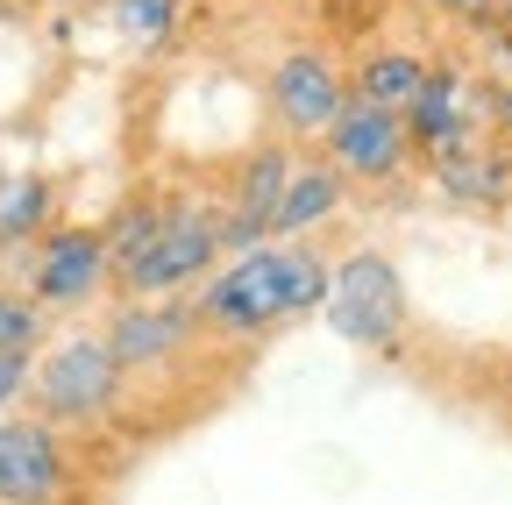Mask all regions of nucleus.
I'll return each instance as SVG.
<instances>
[{
	"label": "nucleus",
	"instance_id": "f257e3e1",
	"mask_svg": "<svg viewBox=\"0 0 512 505\" xmlns=\"http://www.w3.org/2000/svg\"><path fill=\"white\" fill-rule=\"evenodd\" d=\"M328 264L313 242H256V249H235V257H221L207 278H200V299H192V313H200V335L214 342H264L292 321H306V313H320V299H328Z\"/></svg>",
	"mask_w": 512,
	"mask_h": 505
},
{
	"label": "nucleus",
	"instance_id": "f03ea898",
	"mask_svg": "<svg viewBox=\"0 0 512 505\" xmlns=\"http://www.w3.org/2000/svg\"><path fill=\"white\" fill-rule=\"evenodd\" d=\"M320 321H328L335 342L349 349H399L406 342V321H413V299H406V278L384 249H349V257L328 264V299H320Z\"/></svg>",
	"mask_w": 512,
	"mask_h": 505
},
{
	"label": "nucleus",
	"instance_id": "7ed1b4c3",
	"mask_svg": "<svg viewBox=\"0 0 512 505\" xmlns=\"http://www.w3.org/2000/svg\"><path fill=\"white\" fill-rule=\"evenodd\" d=\"M221 264V200H171L157 235L114 271L121 299H178L200 292V278Z\"/></svg>",
	"mask_w": 512,
	"mask_h": 505
},
{
	"label": "nucleus",
	"instance_id": "20e7f679",
	"mask_svg": "<svg viewBox=\"0 0 512 505\" xmlns=\"http://www.w3.org/2000/svg\"><path fill=\"white\" fill-rule=\"evenodd\" d=\"M121 392H128V370L100 335H57L36 349L29 413H43L50 427H100L121 406Z\"/></svg>",
	"mask_w": 512,
	"mask_h": 505
},
{
	"label": "nucleus",
	"instance_id": "39448f33",
	"mask_svg": "<svg viewBox=\"0 0 512 505\" xmlns=\"http://www.w3.org/2000/svg\"><path fill=\"white\" fill-rule=\"evenodd\" d=\"M15 278L43 313H86L114 285L107 235L93 221H50L29 249H15Z\"/></svg>",
	"mask_w": 512,
	"mask_h": 505
},
{
	"label": "nucleus",
	"instance_id": "423d86ee",
	"mask_svg": "<svg viewBox=\"0 0 512 505\" xmlns=\"http://www.w3.org/2000/svg\"><path fill=\"white\" fill-rule=\"evenodd\" d=\"M342 100H349L342 65L328 50H313V43L285 50L278 65L264 72V107L278 121V136H292V143H320V136H328V121L342 114Z\"/></svg>",
	"mask_w": 512,
	"mask_h": 505
},
{
	"label": "nucleus",
	"instance_id": "0eeeda50",
	"mask_svg": "<svg viewBox=\"0 0 512 505\" xmlns=\"http://www.w3.org/2000/svg\"><path fill=\"white\" fill-rule=\"evenodd\" d=\"M320 157H328L349 185H392L420 150L406 136V114L392 107H370V100H342V114L328 121V136H320Z\"/></svg>",
	"mask_w": 512,
	"mask_h": 505
},
{
	"label": "nucleus",
	"instance_id": "6e6552de",
	"mask_svg": "<svg viewBox=\"0 0 512 505\" xmlns=\"http://www.w3.org/2000/svg\"><path fill=\"white\" fill-rule=\"evenodd\" d=\"M72 491V449L64 427L43 413H0V505H64Z\"/></svg>",
	"mask_w": 512,
	"mask_h": 505
},
{
	"label": "nucleus",
	"instance_id": "1a4fd4ad",
	"mask_svg": "<svg viewBox=\"0 0 512 505\" xmlns=\"http://www.w3.org/2000/svg\"><path fill=\"white\" fill-rule=\"evenodd\" d=\"M100 342L114 349V363L128 377H136V370H164V363H178L192 342H200V313H192L185 292L178 299H121L107 313Z\"/></svg>",
	"mask_w": 512,
	"mask_h": 505
},
{
	"label": "nucleus",
	"instance_id": "9d476101",
	"mask_svg": "<svg viewBox=\"0 0 512 505\" xmlns=\"http://www.w3.org/2000/svg\"><path fill=\"white\" fill-rule=\"evenodd\" d=\"M299 150L292 136L278 143H256L235 171V193L221 207V257H235V249H256V242H271V214H278V193H285V178H292Z\"/></svg>",
	"mask_w": 512,
	"mask_h": 505
},
{
	"label": "nucleus",
	"instance_id": "9b49d317",
	"mask_svg": "<svg viewBox=\"0 0 512 505\" xmlns=\"http://www.w3.org/2000/svg\"><path fill=\"white\" fill-rule=\"evenodd\" d=\"M427 178H434V193L448 207H477V214L512 207V150H498L484 129L463 136V143H448V150H434Z\"/></svg>",
	"mask_w": 512,
	"mask_h": 505
},
{
	"label": "nucleus",
	"instance_id": "f8f14e48",
	"mask_svg": "<svg viewBox=\"0 0 512 505\" xmlns=\"http://www.w3.org/2000/svg\"><path fill=\"white\" fill-rule=\"evenodd\" d=\"M477 129H491V121H484V93L463 79V65H427V86H420L413 107H406L413 150L434 157V150L463 143V136H477Z\"/></svg>",
	"mask_w": 512,
	"mask_h": 505
},
{
	"label": "nucleus",
	"instance_id": "ddd939ff",
	"mask_svg": "<svg viewBox=\"0 0 512 505\" xmlns=\"http://www.w3.org/2000/svg\"><path fill=\"white\" fill-rule=\"evenodd\" d=\"M342 207H349V178H342L328 157H299L292 178H285V193H278L271 235H278V242H313V228H328Z\"/></svg>",
	"mask_w": 512,
	"mask_h": 505
},
{
	"label": "nucleus",
	"instance_id": "4468645a",
	"mask_svg": "<svg viewBox=\"0 0 512 505\" xmlns=\"http://www.w3.org/2000/svg\"><path fill=\"white\" fill-rule=\"evenodd\" d=\"M57 221V178L50 171H0V257L29 249L43 228Z\"/></svg>",
	"mask_w": 512,
	"mask_h": 505
},
{
	"label": "nucleus",
	"instance_id": "2eb2a0df",
	"mask_svg": "<svg viewBox=\"0 0 512 505\" xmlns=\"http://www.w3.org/2000/svg\"><path fill=\"white\" fill-rule=\"evenodd\" d=\"M420 86H427V57H420V50H406V43H384V50H370L363 65H356V79H349V93H356V100H370V107H392V114H406Z\"/></svg>",
	"mask_w": 512,
	"mask_h": 505
},
{
	"label": "nucleus",
	"instance_id": "dca6fc26",
	"mask_svg": "<svg viewBox=\"0 0 512 505\" xmlns=\"http://www.w3.org/2000/svg\"><path fill=\"white\" fill-rule=\"evenodd\" d=\"M107 29L136 50V57H157L185 29V0H107Z\"/></svg>",
	"mask_w": 512,
	"mask_h": 505
},
{
	"label": "nucleus",
	"instance_id": "f3484780",
	"mask_svg": "<svg viewBox=\"0 0 512 505\" xmlns=\"http://www.w3.org/2000/svg\"><path fill=\"white\" fill-rule=\"evenodd\" d=\"M157 221H164V200H150V193H136V200H121L107 221H100V235H107V257H114V271L136 257V249L157 235Z\"/></svg>",
	"mask_w": 512,
	"mask_h": 505
},
{
	"label": "nucleus",
	"instance_id": "a211bd4d",
	"mask_svg": "<svg viewBox=\"0 0 512 505\" xmlns=\"http://www.w3.org/2000/svg\"><path fill=\"white\" fill-rule=\"evenodd\" d=\"M50 342V313L22 292V285H0V349H22V356H36Z\"/></svg>",
	"mask_w": 512,
	"mask_h": 505
},
{
	"label": "nucleus",
	"instance_id": "6ab92c4d",
	"mask_svg": "<svg viewBox=\"0 0 512 505\" xmlns=\"http://www.w3.org/2000/svg\"><path fill=\"white\" fill-rule=\"evenodd\" d=\"M29 385H36V356L0 349V413H22L29 406Z\"/></svg>",
	"mask_w": 512,
	"mask_h": 505
},
{
	"label": "nucleus",
	"instance_id": "aec40b11",
	"mask_svg": "<svg viewBox=\"0 0 512 505\" xmlns=\"http://www.w3.org/2000/svg\"><path fill=\"white\" fill-rule=\"evenodd\" d=\"M427 8H434L441 22H463V29H491L505 0H427Z\"/></svg>",
	"mask_w": 512,
	"mask_h": 505
},
{
	"label": "nucleus",
	"instance_id": "412c9836",
	"mask_svg": "<svg viewBox=\"0 0 512 505\" xmlns=\"http://www.w3.org/2000/svg\"><path fill=\"white\" fill-rule=\"evenodd\" d=\"M484 121H491L498 143H512V79L505 86H484Z\"/></svg>",
	"mask_w": 512,
	"mask_h": 505
},
{
	"label": "nucleus",
	"instance_id": "4be33fe9",
	"mask_svg": "<svg viewBox=\"0 0 512 505\" xmlns=\"http://www.w3.org/2000/svg\"><path fill=\"white\" fill-rule=\"evenodd\" d=\"M484 36H491V50H498V57H505V65H512V0H505V8H498V22H491Z\"/></svg>",
	"mask_w": 512,
	"mask_h": 505
}]
</instances>
